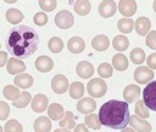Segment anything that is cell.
Masks as SVG:
<instances>
[{
  "mask_svg": "<svg viewBox=\"0 0 156 132\" xmlns=\"http://www.w3.org/2000/svg\"><path fill=\"white\" fill-rule=\"evenodd\" d=\"M39 46V34L28 25H15L7 34L6 48L18 58L30 57Z\"/></svg>",
  "mask_w": 156,
  "mask_h": 132,
  "instance_id": "obj_1",
  "label": "cell"
},
{
  "mask_svg": "<svg viewBox=\"0 0 156 132\" xmlns=\"http://www.w3.org/2000/svg\"><path fill=\"white\" fill-rule=\"evenodd\" d=\"M99 117L104 126L113 130H123L129 124V107L128 102L111 99L104 103L99 110Z\"/></svg>",
  "mask_w": 156,
  "mask_h": 132,
  "instance_id": "obj_2",
  "label": "cell"
},
{
  "mask_svg": "<svg viewBox=\"0 0 156 132\" xmlns=\"http://www.w3.org/2000/svg\"><path fill=\"white\" fill-rule=\"evenodd\" d=\"M88 93L93 98H101L107 92V85L102 79H91L87 85Z\"/></svg>",
  "mask_w": 156,
  "mask_h": 132,
  "instance_id": "obj_3",
  "label": "cell"
},
{
  "mask_svg": "<svg viewBox=\"0 0 156 132\" xmlns=\"http://www.w3.org/2000/svg\"><path fill=\"white\" fill-rule=\"evenodd\" d=\"M143 99L150 110L156 111V80L149 82L145 86L143 91Z\"/></svg>",
  "mask_w": 156,
  "mask_h": 132,
  "instance_id": "obj_4",
  "label": "cell"
},
{
  "mask_svg": "<svg viewBox=\"0 0 156 132\" xmlns=\"http://www.w3.org/2000/svg\"><path fill=\"white\" fill-rule=\"evenodd\" d=\"M73 23H74L73 15L67 10H62L55 16V24L61 29H68L73 25Z\"/></svg>",
  "mask_w": 156,
  "mask_h": 132,
  "instance_id": "obj_5",
  "label": "cell"
},
{
  "mask_svg": "<svg viewBox=\"0 0 156 132\" xmlns=\"http://www.w3.org/2000/svg\"><path fill=\"white\" fill-rule=\"evenodd\" d=\"M134 79L138 84H149L154 79V71L149 67H138L134 70Z\"/></svg>",
  "mask_w": 156,
  "mask_h": 132,
  "instance_id": "obj_6",
  "label": "cell"
},
{
  "mask_svg": "<svg viewBox=\"0 0 156 132\" xmlns=\"http://www.w3.org/2000/svg\"><path fill=\"white\" fill-rule=\"evenodd\" d=\"M51 88L55 93L57 94H62L68 90V80L65 75L57 74L52 78L51 80Z\"/></svg>",
  "mask_w": 156,
  "mask_h": 132,
  "instance_id": "obj_7",
  "label": "cell"
},
{
  "mask_svg": "<svg viewBox=\"0 0 156 132\" xmlns=\"http://www.w3.org/2000/svg\"><path fill=\"white\" fill-rule=\"evenodd\" d=\"M117 5L113 0H104L99 5V13L104 18H110L116 13Z\"/></svg>",
  "mask_w": 156,
  "mask_h": 132,
  "instance_id": "obj_8",
  "label": "cell"
},
{
  "mask_svg": "<svg viewBox=\"0 0 156 132\" xmlns=\"http://www.w3.org/2000/svg\"><path fill=\"white\" fill-rule=\"evenodd\" d=\"M129 125H130L132 128L136 130L138 132H150L151 128H152V126L145 119H141L138 115H132L130 116Z\"/></svg>",
  "mask_w": 156,
  "mask_h": 132,
  "instance_id": "obj_9",
  "label": "cell"
},
{
  "mask_svg": "<svg viewBox=\"0 0 156 132\" xmlns=\"http://www.w3.org/2000/svg\"><path fill=\"white\" fill-rule=\"evenodd\" d=\"M95 108H96V102L94 101V98L85 97V98H82L80 101H78V103H77L78 111L82 114H85V115L93 114Z\"/></svg>",
  "mask_w": 156,
  "mask_h": 132,
  "instance_id": "obj_10",
  "label": "cell"
},
{
  "mask_svg": "<svg viewBox=\"0 0 156 132\" xmlns=\"http://www.w3.org/2000/svg\"><path fill=\"white\" fill-rule=\"evenodd\" d=\"M118 10L126 18L132 17L136 12V2L135 0H121L118 2Z\"/></svg>",
  "mask_w": 156,
  "mask_h": 132,
  "instance_id": "obj_11",
  "label": "cell"
},
{
  "mask_svg": "<svg viewBox=\"0 0 156 132\" xmlns=\"http://www.w3.org/2000/svg\"><path fill=\"white\" fill-rule=\"evenodd\" d=\"M26 64L18 59V58H10L7 61V64H6V69H7V73H10L11 75H17V74H22L24 70H26Z\"/></svg>",
  "mask_w": 156,
  "mask_h": 132,
  "instance_id": "obj_12",
  "label": "cell"
},
{
  "mask_svg": "<svg viewBox=\"0 0 156 132\" xmlns=\"http://www.w3.org/2000/svg\"><path fill=\"white\" fill-rule=\"evenodd\" d=\"M76 73L83 78V79H88V78H91V75L94 74V67L90 62L88 61H82L77 64L76 67Z\"/></svg>",
  "mask_w": 156,
  "mask_h": 132,
  "instance_id": "obj_13",
  "label": "cell"
},
{
  "mask_svg": "<svg viewBox=\"0 0 156 132\" xmlns=\"http://www.w3.org/2000/svg\"><path fill=\"white\" fill-rule=\"evenodd\" d=\"M140 87L134 85V84H130L128 85L124 90H123V97H124V101L128 102V103H133L135 102L139 97H140Z\"/></svg>",
  "mask_w": 156,
  "mask_h": 132,
  "instance_id": "obj_14",
  "label": "cell"
},
{
  "mask_svg": "<svg viewBox=\"0 0 156 132\" xmlns=\"http://www.w3.org/2000/svg\"><path fill=\"white\" fill-rule=\"evenodd\" d=\"M30 105H32L33 111H35V113L45 111V109L49 108V107H48V97H46L45 94L39 93V94H37V96L33 97Z\"/></svg>",
  "mask_w": 156,
  "mask_h": 132,
  "instance_id": "obj_15",
  "label": "cell"
},
{
  "mask_svg": "<svg viewBox=\"0 0 156 132\" xmlns=\"http://www.w3.org/2000/svg\"><path fill=\"white\" fill-rule=\"evenodd\" d=\"M35 68L40 73H49L54 68V62L48 56H40L35 59Z\"/></svg>",
  "mask_w": 156,
  "mask_h": 132,
  "instance_id": "obj_16",
  "label": "cell"
},
{
  "mask_svg": "<svg viewBox=\"0 0 156 132\" xmlns=\"http://www.w3.org/2000/svg\"><path fill=\"white\" fill-rule=\"evenodd\" d=\"M48 115H49V117H50L51 120H54V121H61V120L65 117L66 111L63 110V108H62L61 104H58V103H52V104H50L49 108H48Z\"/></svg>",
  "mask_w": 156,
  "mask_h": 132,
  "instance_id": "obj_17",
  "label": "cell"
},
{
  "mask_svg": "<svg viewBox=\"0 0 156 132\" xmlns=\"http://www.w3.org/2000/svg\"><path fill=\"white\" fill-rule=\"evenodd\" d=\"M67 47H68V51H71L72 53L78 54V53H80V52L84 51L85 42H84V40L80 36H73V38H71L68 40Z\"/></svg>",
  "mask_w": 156,
  "mask_h": 132,
  "instance_id": "obj_18",
  "label": "cell"
},
{
  "mask_svg": "<svg viewBox=\"0 0 156 132\" xmlns=\"http://www.w3.org/2000/svg\"><path fill=\"white\" fill-rule=\"evenodd\" d=\"M150 28H151V22L147 17H139L135 22V30L139 35L145 36L146 34L150 33Z\"/></svg>",
  "mask_w": 156,
  "mask_h": 132,
  "instance_id": "obj_19",
  "label": "cell"
},
{
  "mask_svg": "<svg viewBox=\"0 0 156 132\" xmlns=\"http://www.w3.org/2000/svg\"><path fill=\"white\" fill-rule=\"evenodd\" d=\"M91 46L96 50V51H105L110 46V40L106 35H96L94 36V39L91 40Z\"/></svg>",
  "mask_w": 156,
  "mask_h": 132,
  "instance_id": "obj_20",
  "label": "cell"
},
{
  "mask_svg": "<svg viewBox=\"0 0 156 132\" xmlns=\"http://www.w3.org/2000/svg\"><path fill=\"white\" fill-rule=\"evenodd\" d=\"M51 130L50 117L40 116L34 121V131L35 132H49Z\"/></svg>",
  "mask_w": 156,
  "mask_h": 132,
  "instance_id": "obj_21",
  "label": "cell"
},
{
  "mask_svg": "<svg viewBox=\"0 0 156 132\" xmlns=\"http://www.w3.org/2000/svg\"><path fill=\"white\" fill-rule=\"evenodd\" d=\"M13 82H15V85H16L17 87H21V88L26 90V88H28V87H30V86L33 85V78H32L29 74L22 73V74L17 75V76L15 78Z\"/></svg>",
  "mask_w": 156,
  "mask_h": 132,
  "instance_id": "obj_22",
  "label": "cell"
},
{
  "mask_svg": "<svg viewBox=\"0 0 156 132\" xmlns=\"http://www.w3.org/2000/svg\"><path fill=\"white\" fill-rule=\"evenodd\" d=\"M2 93H4V97L12 101V102H16L21 98L22 96V92H20V90L17 88V86H13V85H7L4 87L2 90Z\"/></svg>",
  "mask_w": 156,
  "mask_h": 132,
  "instance_id": "obj_23",
  "label": "cell"
},
{
  "mask_svg": "<svg viewBox=\"0 0 156 132\" xmlns=\"http://www.w3.org/2000/svg\"><path fill=\"white\" fill-rule=\"evenodd\" d=\"M128 58L123 54V53H117L113 56L112 58V65L116 70H119V71H123L128 68Z\"/></svg>",
  "mask_w": 156,
  "mask_h": 132,
  "instance_id": "obj_24",
  "label": "cell"
},
{
  "mask_svg": "<svg viewBox=\"0 0 156 132\" xmlns=\"http://www.w3.org/2000/svg\"><path fill=\"white\" fill-rule=\"evenodd\" d=\"M73 8H74L76 13L80 15V16H85L90 12L91 5H90L89 0H76V2L73 5Z\"/></svg>",
  "mask_w": 156,
  "mask_h": 132,
  "instance_id": "obj_25",
  "label": "cell"
},
{
  "mask_svg": "<svg viewBox=\"0 0 156 132\" xmlns=\"http://www.w3.org/2000/svg\"><path fill=\"white\" fill-rule=\"evenodd\" d=\"M83 94H84V85L82 82L76 81L69 85V96L73 99H82Z\"/></svg>",
  "mask_w": 156,
  "mask_h": 132,
  "instance_id": "obj_26",
  "label": "cell"
},
{
  "mask_svg": "<svg viewBox=\"0 0 156 132\" xmlns=\"http://www.w3.org/2000/svg\"><path fill=\"white\" fill-rule=\"evenodd\" d=\"M23 13L17 8H9L6 11V19L11 24H18L23 19Z\"/></svg>",
  "mask_w": 156,
  "mask_h": 132,
  "instance_id": "obj_27",
  "label": "cell"
},
{
  "mask_svg": "<svg viewBox=\"0 0 156 132\" xmlns=\"http://www.w3.org/2000/svg\"><path fill=\"white\" fill-rule=\"evenodd\" d=\"M112 46L115 47V50L117 51H124L128 48L129 46V40L127 39V36L124 35H117L113 38L112 40Z\"/></svg>",
  "mask_w": 156,
  "mask_h": 132,
  "instance_id": "obj_28",
  "label": "cell"
},
{
  "mask_svg": "<svg viewBox=\"0 0 156 132\" xmlns=\"http://www.w3.org/2000/svg\"><path fill=\"white\" fill-rule=\"evenodd\" d=\"M134 25H135V22H134L133 19H130V18H126V17H124V18H121V19L118 21V29H119V31L123 33V34L130 33V31L133 30Z\"/></svg>",
  "mask_w": 156,
  "mask_h": 132,
  "instance_id": "obj_29",
  "label": "cell"
},
{
  "mask_svg": "<svg viewBox=\"0 0 156 132\" xmlns=\"http://www.w3.org/2000/svg\"><path fill=\"white\" fill-rule=\"evenodd\" d=\"M84 122L88 127L93 128V130H100L102 124L100 121V117L96 115V114H89V115H85L84 117Z\"/></svg>",
  "mask_w": 156,
  "mask_h": 132,
  "instance_id": "obj_30",
  "label": "cell"
},
{
  "mask_svg": "<svg viewBox=\"0 0 156 132\" xmlns=\"http://www.w3.org/2000/svg\"><path fill=\"white\" fill-rule=\"evenodd\" d=\"M134 111H135V115H138V116L141 117V119H147L149 115H150V113H149L147 109H146V104H145L144 99L136 101V104H135V107H134Z\"/></svg>",
  "mask_w": 156,
  "mask_h": 132,
  "instance_id": "obj_31",
  "label": "cell"
},
{
  "mask_svg": "<svg viewBox=\"0 0 156 132\" xmlns=\"http://www.w3.org/2000/svg\"><path fill=\"white\" fill-rule=\"evenodd\" d=\"M60 127L61 128H66V130H71L73 127H76V121H74V116L72 114V111H66L65 117L60 121Z\"/></svg>",
  "mask_w": 156,
  "mask_h": 132,
  "instance_id": "obj_32",
  "label": "cell"
},
{
  "mask_svg": "<svg viewBox=\"0 0 156 132\" xmlns=\"http://www.w3.org/2000/svg\"><path fill=\"white\" fill-rule=\"evenodd\" d=\"M48 47H49V50H50L52 53H58V52H61L62 48H63V42H62V40H61L60 38L54 36V38H51V39L49 40Z\"/></svg>",
  "mask_w": 156,
  "mask_h": 132,
  "instance_id": "obj_33",
  "label": "cell"
},
{
  "mask_svg": "<svg viewBox=\"0 0 156 132\" xmlns=\"http://www.w3.org/2000/svg\"><path fill=\"white\" fill-rule=\"evenodd\" d=\"M130 61L134 64H141V63H144V61H145V52L141 48H139V47L132 50V52H130Z\"/></svg>",
  "mask_w": 156,
  "mask_h": 132,
  "instance_id": "obj_34",
  "label": "cell"
},
{
  "mask_svg": "<svg viewBox=\"0 0 156 132\" xmlns=\"http://www.w3.org/2000/svg\"><path fill=\"white\" fill-rule=\"evenodd\" d=\"M32 99H33V98H32L30 93L27 92V91H23L21 98H20L18 101H16V102H12V104H13V107H16V108H24V107H27V105L29 104V102H32Z\"/></svg>",
  "mask_w": 156,
  "mask_h": 132,
  "instance_id": "obj_35",
  "label": "cell"
},
{
  "mask_svg": "<svg viewBox=\"0 0 156 132\" xmlns=\"http://www.w3.org/2000/svg\"><path fill=\"white\" fill-rule=\"evenodd\" d=\"M4 131L5 132H22L23 128H22V125L15 120V119H11L6 122V125L4 126Z\"/></svg>",
  "mask_w": 156,
  "mask_h": 132,
  "instance_id": "obj_36",
  "label": "cell"
},
{
  "mask_svg": "<svg viewBox=\"0 0 156 132\" xmlns=\"http://www.w3.org/2000/svg\"><path fill=\"white\" fill-rule=\"evenodd\" d=\"M112 73H113V69L112 67L108 64V63H101L99 67H98V74L106 79V78H111L112 76Z\"/></svg>",
  "mask_w": 156,
  "mask_h": 132,
  "instance_id": "obj_37",
  "label": "cell"
},
{
  "mask_svg": "<svg viewBox=\"0 0 156 132\" xmlns=\"http://www.w3.org/2000/svg\"><path fill=\"white\" fill-rule=\"evenodd\" d=\"M56 5H57L56 0H39V6L41 7L43 11H46V12L55 10Z\"/></svg>",
  "mask_w": 156,
  "mask_h": 132,
  "instance_id": "obj_38",
  "label": "cell"
},
{
  "mask_svg": "<svg viewBox=\"0 0 156 132\" xmlns=\"http://www.w3.org/2000/svg\"><path fill=\"white\" fill-rule=\"evenodd\" d=\"M33 21H34V23H35L37 25H39V27L45 25V24L48 23V15H46L45 12H38V13L34 15Z\"/></svg>",
  "mask_w": 156,
  "mask_h": 132,
  "instance_id": "obj_39",
  "label": "cell"
},
{
  "mask_svg": "<svg viewBox=\"0 0 156 132\" xmlns=\"http://www.w3.org/2000/svg\"><path fill=\"white\" fill-rule=\"evenodd\" d=\"M145 44H146V46L150 47L151 50H156V30H151V31L146 35Z\"/></svg>",
  "mask_w": 156,
  "mask_h": 132,
  "instance_id": "obj_40",
  "label": "cell"
},
{
  "mask_svg": "<svg viewBox=\"0 0 156 132\" xmlns=\"http://www.w3.org/2000/svg\"><path fill=\"white\" fill-rule=\"evenodd\" d=\"M10 114V107L6 102H0V120H6Z\"/></svg>",
  "mask_w": 156,
  "mask_h": 132,
  "instance_id": "obj_41",
  "label": "cell"
},
{
  "mask_svg": "<svg viewBox=\"0 0 156 132\" xmlns=\"http://www.w3.org/2000/svg\"><path fill=\"white\" fill-rule=\"evenodd\" d=\"M146 64L150 69H156V53H151L146 58Z\"/></svg>",
  "mask_w": 156,
  "mask_h": 132,
  "instance_id": "obj_42",
  "label": "cell"
},
{
  "mask_svg": "<svg viewBox=\"0 0 156 132\" xmlns=\"http://www.w3.org/2000/svg\"><path fill=\"white\" fill-rule=\"evenodd\" d=\"M73 132H89V131H88L85 124H78V125L74 127V131H73Z\"/></svg>",
  "mask_w": 156,
  "mask_h": 132,
  "instance_id": "obj_43",
  "label": "cell"
},
{
  "mask_svg": "<svg viewBox=\"0 0 156 132\" xmlns=\"http://www.w3.org/2000/svg\"><path fill=\"white\" fill-rule=\"evenodd\" d=\"M6 58H7L6 52L0 51V67H2V65H5V64H7V63H6Z\"/></svg>",
  "mask_w": 156,
  "mask_h": 132,
  "instance_id": "obj_44",
  "label": "cell"
},
{
  "mask_svg": "<svg viewBox=\"0 0 156 132\" xmlns=\"http://www.w3.org/2000/svg\"><path fill=\"white\" fill-rule=\"evenodd\" d=\"M121 132H135V130L132 128V127H126V128H123Z\"/></svg>",
  "mask_w": 156,
  "mask_h": 132,
  "instance_id": "obj_45",
  "label": "cell"
},
{
  "mask_svg": "<svg viewBox=\"0 0 156 132\" xmlns=\"http://www.w3.org/2000/svg\"><path fill=\"white\" fill-rule=\"evenodd\" d=\"M54 132H71V131H68V130H66V128H57V130L54 131Z\"/></svg>",
  "mask_w": 156,
  "mask_h": 132,
  "instance_id": "obj_46",
  "label": "cell"
},
{
  "mask_svg": "<svg viewBox=\"0 0 156 132\" xmlns=\"http://www.w3.org/2000/svg\"><path fill=\"white\" fill-rule=\"evenodd\" d=\"M5 2H7V4H13V2H16L17 0H4Z\"/></svg>",
  "mask_w": 156,
  "mask_h": 132,
  "instance_id": "obj_47",
  "label": "cell"
},
{
  "mask_svg": "<svg viewBox=\"0 0 156 132\" xmlns=\"http://www.w3.org/2000/svg\"><path fill=\"white\" fill-rule=\"evenodd\" d=\"M152 7H154V11L156 12V0L154 1V5H152Z\"/></svg>",
  "mask_w": 156,
  "mask_h": 132,
  "instance_id": "obj_48",
  "label": "cell"
},
{
  "mask_svg": "<svg viewBox=\"0 0 156 132\" xmlns=\"http://www.w3.org/2000/svg\"><path fill=\"white\" fill-rule=\"evenodd\" d=\"M0 132H5V131H4V130H2L1 127H0Z\"/></svg>",
  "mask_w": 156,
  "mask_h": 132,
  "instance_id": "obj_49",
  "label": "cell"
}]
</instances>
